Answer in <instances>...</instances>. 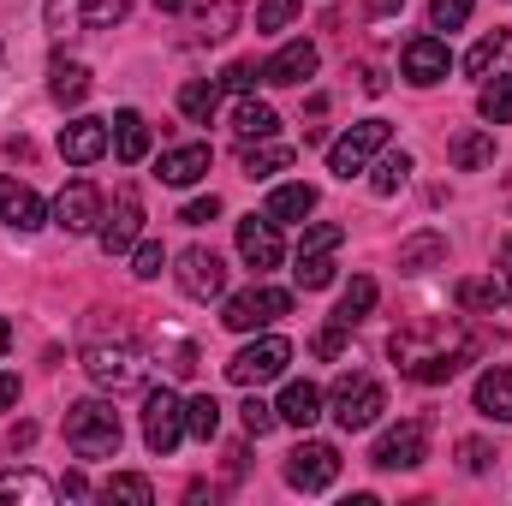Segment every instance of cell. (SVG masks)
Wrapping results in <instances>:
<instances>
[{
	"label": "cell",
	"mask_w": 512,
	"mask_h": 506,
	"mask_svg": "<svg viewBox=\"0 0 512 506\" xmlns=\"http://www.w3.org/2000/svg\"><path fill=\"white\" fill-rule=\"evenodd\" d=\"M387 352H393V364L405 370L411 381H423V387H435V381H453L465 370V358L477 352L471 346V334H459L453 322H411V328H399L393 340H387Z\"/></svg>",
	"instance_id": "cell-1"
},
{
	"label": "cell",
	"mask_w": 512,
	"mask_h": 506,
	"mask_svg": "<svg viewBox=\"0 0 512 506\" xmlns=\"http://www.w3.org/2000/svg\"><path fill=\"white\" fill-rule=\"evenodd\" d=\"M120 441H126V429H120V411L108 399H78L66 411V447L78 459H114Z\"/></svg>",
	"instance_id": "cell-2"
},
{
	"label": "cell",
	"mask_w": 512,
	"mask_h": 506,
	"mask_svg": "<svg viewBox=\"0 0 512 506\" xmlns=\"http://www.w3.org/2000/svg\"><path fill=\"white\" fill-rule=\"evenodd\" d=\"M143 352L131 346V340H90L84 346V376L96 381L102 393H131V387H143Z\"/></svg>",
	"instance_id": "cell-3"
},
{
	"label": "cell",
	"mask_w": 512,
	"mask_h": 506,
	"mask_svg": "<svg viewBox=\"0 0 512 506\" xmlns=\"http://www.w3.org/2000/svg\"><path fill=\"white\" fill-rule=\"evenodd\" d=\"M179 441H185V399L173 387H149L143 393V447L155 459H167Z\"/></svg>",
	"instance_id": "cell-4"
},
{
	"label": "cell",
	"mask_w": 512,
	"mask_h": 506,
	"mask_svg": "<svg viewBox=\"0 0 512 506\" xmlns=\"http://www.w3.org/2000/svg\"><path fill=\"white\" fill-rule=\"evenodd\" d=\"M131 0H48L42 18L54 36H84V30H114Z\"/></svg>",
	"instance_id": "cell-5"
},
{
	"label": "cell",
	"mask_w": 512,
	"mask_h": 506,
	"mask_svg": "<svg viewBox=\"0 0 512 506\" xmlns=\"http://www.w3.org/2000/svg\"><path fill=\"white\" fill-rule=\"evenodd\" d=\"M280 316H292V292H280V286H245V292H233L227 310H221V322H227L233 334H256V328H268V322H280Z\"/></svg>",
	"instance_id": "cell-6"
},
{
	"label": "cell",
	"mask_w": 512,
	"mask_h": 506,
	"mask_svg": "<svg viewBox=\"0 0 512 506\" xmlns=\"http://www.w3.org/2000/svg\"><path fill=\"white\" fill-rule=\"evenodd\" d=\"M387 137H393V126H387V120H358L346 137H334V149H328V173H334V179L364 173V167H370V161L387 149Z\"/></svg>",
	"instance_id": "cell-7"
},
{
	"label": "cell",
	"mask_w": 512,
	"mask_h": 506,
	"mask_svg": "<svg viewBox=\"0 0 512 506\" xmlns=\"http://www.w3.org/2000/svg\"><path fill=\"white\" fill-rule=\"evenodd\" d=\"M334 423L352 435V429H370L376 417L387 411V393H382V381H370V376H340L334 381Z\"/></svg>",
	"instance_id": "cell-8"
},
{
	"label": "cell",
	"mask_w": 512,
	"mask_h": 506,
	"mask_svg": "<svg viewBox=\"0 0 512 506\" xmlns=\"http://www.w3.org/2000/svg\"><path fill=\"white\" fill-rule=\"evenodd\" d=\"M334 477H340V447L304 441V447L286 453V483H292L298 495H322V489H334Z\"/></svg>",
	"instance_id": "cell-9"
},
{
	"label": "cell",
	"mask_w": 512,
	"mask_h": 506,
	"mask_svg": "<svg viewBox=\"0 0 512 506\" xmlns=\"http://www.w3.org/2000/svg\"><path fill=\"white\" fill-rule=\"evenodd\" d=\"M286 364H292V346L280 340V334H256L245 352H233V364H227V376L239 381V387H262V381L286 376Z\"/></svg>",
	"instance_id": "cell-10"
},
{
	"label": "cell",
	"mask_w": 512,
	"mask_h": 506,
	"mask_svg": "<svg viewBox=\"0 0 512 506\" xmlns=\"http://www.w3.org/2000/svg\"><path fill=\"white\" fill-rule=\"evenodd\" d=\"M423 459H429V423H423V417H411V423L387 429L382 441H376V453H370V465H376V471H417Z\"/></svg>",
	"instance_id": "cell-11"
},
{
	"label": "cell",
	"mask_w": 512,
	"mask_h": 506,
	"mask_svg": "<svg viewBox=\"0 0 512 506\" xmlns=\"http://www.w3.org/2000/svg\"><path fill=\"white\" fill-rule=\"evenodd\" d=\"M48 215H54L60 233H96V227H102V191H96L90 179H72V185L54 197Z\"/></svg>",
	"instance_id": "cell-12"
},
{
	"label": "cell",
	"mask_w": 512,
	"mask_h": 506,
	"mask_svg": "<svg viewBox=\"0 0 512 506\" xmlns=\"http://www.w3.org/2000/svg\"><path fill=\"white\" fill-rule=\"evenodd\" d=\"M179 292L185 298H197V304H209V298H221L227 292V268H221V256L203 251V245H191V251H179Z\"/></svg>",
	"instance_id": "cell-13"
},
{
	"label": "cell",
	"mask_w": 512,
	"mask_h": 506,
	"mask_svg": "<svg viewBox=\"0 0 512 506\" xmlns=\"http://www.w3.org/2000/svg\"><path fill=\"white\" fill-rule=\"evenodd\" d=\"M399 72H405V84L429 90V84H441V78L453 72V54H447V42H441V36H411V42H405V54H399Z\"/></svg>",
	"instance_id": "cell-14"
},
{
	"label": "cell",
	"mask_w": 512,
	"mask_h": 506,
	"mask_svg": "<svg viewBox=\"0 0 512 506\" xmlns=\"http://www.w3.org/2000/svg\"><path fill=\"white\" fill-rule=\"evenodd\" d=\"M96 233H102V251H108V256H131L137 233H143V203H137V191H131V185L114 197V215L102 209V227H96Z\"/></svg>",
	"instance_id": "cell-15"
},
{
	"label": "cell",
	"mask_w": 512,
	"mask_h": 506,
	"mask_svg": "<svg viewBox=\"0 0 512 506\" xmlns=\"http://www.w3.org/2000/svg\"><path fill=\"white\" fill-rule=\"evenodd\" d=\"M239 256H245V268H256V274L280 268V256H286L280 227H274L268 215H245V221H239Z\"/></svg>",
	"instance_id": "cell-16"
},
{
	"label": "cell",
	"mask_w": 512,
	"mask_h": 506,
	"mask_svg": "<svg viewBox=\"0 0 512 506\" xmlns=\"http://www.w3.org/2000/svg\"><path fill=\"white\" fill-rule=\"evenodd\" d=\"M459 310H471V316H495V310H512V274L507 268H495V274H471V280H459Z\"/></svg>",
	"instance_id": "cell-17"
},
{
	"label": "cell",
	"mask_w": 512,
	"mask_h": 506,
	"mask_svg": "<svg viewBox=\"0 0 512 506\" xmlns=\"http://www.w3.org/2000/svg\"><path fill=\"white\" fill-rule=\"evenodd\" d=\"M48 221V203L24 185V179H0V227L12 233H36Z\"/></svg>",
	"instance_id": "cell-18"
},
{
	"label": "cell",
	"mask_w": 512,
	"mask_h": 506,
	"mask_svg": "<svg viewBox=\"0 0 512 506\" xmlns=\"http://www.w3.org/2000/svg\"><path fill=\"white\" fill-rule=\"evenodd\" d=\"M108 149H114L108 120H72V126L60 131V155H66L72 167H90V161H102Z\"/></svg>",
	"instance_id": "cell-19"
},
{
	"label": "cell",
	"mask_w": 512,
	"mask_h": 506,
	"mask_svg": "<svg viewBox=\"0 0 512 506\" xmlns=\"http://www.w3.org/2000/svg\"><path fill=\"white\" fill-rule=\"evenodd\" d=\"M465 72H471V78H483V84H495V78H512V30H495V36H483V42L465 54Z\"/></svg>",
	"instance_id": "cell-20"
},
{
	"label": "cell",
	"mask_w": 512,
	"mask_h": 506,
	"mask_svg": "<svg viewBox=\"0 0 512 506\" xmlns=\"http://www.w3.org/2000/svg\"><path fill=\"white\" fill-rule=\"evenodd\" d=\"M316 72V42H286L268 66H262V84H280V90H292V84H304Z\"/></svg>",
	"instance_id": "cell-21"
},
{
	"label": "cell",
	"mask_w": 512,
	"mask_h": 506,
	"mask_svg": "<svg viewBox=\"0 0 512 506\" xmlns=\"http://www.w3.org/2000/svg\"><path fill=\"white\" fill-rule=\"evenodd\" d=\"M203 173H209V143H179V149H167L161 167H155L161 185H197Z\"/></svg>",
	"instance_id": "cell-22"
},
{
	"label": "cell",
	"mask_w": 512,
	"mask_h": 506,
	"mask_svg": "<svg viewBox=\"0 0 512 506\" xmlns=\"http://www.w3.org/2000/svg\"><path fill=\"white\" fill-rule=\"evenodd\" d=\"M108 131H114V155H120L126 167H137V161L149 155V120H143L137 108H120V114L108 120Z\"/></svg>",
	"instance_id": "cell-23"
},
{
	"label": "cell",
	"mask_w": 512,
	"mask_h": 506,
	"mask_svg": "<svg viewBox=\"0 0 512 506\" xmlns=\"http://www.w3.org/2000/svg\"><path fill=\"white\" fill-rule=\"evenodd\" d=\"M316 209V185H274V197H268V221L274 227H304V215Z\"/></svg>",
	"instance_id": "cell-24"
},
{
	"label": "cell",
	"mask_w": 512,
	"mask_h": 506,
	"mask_svg": "<svg viewBox=\"0 0 512 506\" xmlns=\"http://www.w3.org/2000/svg\"><path fill=\"white\" fill-rule=\"evenodd\" d=\"M280 423H292V429H310L316 417H322V387L316 381H286V393H280Z\"/></svg>",
	"instance_id": "cell-25"
},
{
	"label": "cell",
	"mask_w": 512,
	"mask_h": 506,
	"mask_svg": "<svg viewBox=\"0 0 512 506\" xmlns=\"http://www.w3.org/2000/svg\"><path fill=\"white\" fill-rule=\"evenodd\" d=\"M471 399H477V411H483V417L512 423V370H501V364H495V370H483Z\"/></svg>",
	"instance_id": "cell-26"
},
{
	"label": "cell",
	"mask_w": 512,
	"mask_h": 506,
	"mask_svg": "<svg viewBox=\"0 0 512 506\" xmlns=\"http://www.w3.org/2000/svg\"><path fill=\"white\" fill-rule=\"evenodd\" d=\"M54 483L36 471H0V506H48Z\"/></svg>",
	"instance_id": "cell-27"
},
{
	"label": "cell",
	"mask_w": 512,
	"mask_h": 506,
	"mask_svg": "<svg viewBox=\"0 0 512 506\" xmlns=\"http://www.w3.org/2000/svg\"><path fill=\"white\" fill-rule=\"evenodd\" d=\"M48 96H54L60 108H78V102L90 96V66H78V60H54V66H48Z\"/></svg>",
	"instance_id": "cell-28"
},
{
	"label": "cell",
	"mask_w": 512,
	"mask_h": 506,
	"mask_svg": "<svg viewBox=\"0 0 512 506\" xmlns=\"http://www.w3.org/2000/svg\"><path fill=\"white\" fill-rule=\"evenodd\" d=\"M447 262V239L441 233H411L405 245H399V274H429V268H441Z\"/></svg>",
	"instance_id": "cell-29"
},
{
	"label": "cell",
	"mask_w": 512,
	"mask_h": 506,
	"mask_svg": "<svg viewBox=\"0 0 512 506\" xmlns=\"http://www.w3.org/2000/svg\"><path fill=\"white\" fill-rule=\"evenodd\" d=\"M447 161H453L459 173L489 167V161H495V131H459V137L447 143Z\"/></svg>",
	"instance_id": "cell-30"
},
{
	"label": "cell",
	"mask_w": 512,
	"mask_h": 506,
	"mask_svg": "<svg viewBox=\"0 0 512 506\" xmlns=\"http://www.w3.org/2000/svg\"><path fill=\"white\" fill-rule=\"evenodd\" d=\"M370 310H376V280H370V274H358V280L340 292V304H334V316H328V322H340V328H358Z\"/></svg>",
	"instance_id": "cell-31"
},
{
	"label": "cell",
	"mask_w": 512,
	"mask_h": 506,
	"mask_svg": "<svg viewBox=\"0 0 512 506\" xmlns=\"http://www.w3.org/2000/svg\"><path fill=\"white\" fill-rule=\"evenodd\" d=\"M233 131H239L245 143H262V137H274V131H280V114H274L268 102H256V96H245V102L233 108Z\"/></svg>",
	"instance_id": "cell-32"
},
{
	"label": "cell",
	"mask_w": 512,
	"mask_h": 506,
	"mask_svg": "<svg viewBox=\"0 0 512 506\" xmlns=\"http://www.w3.org/2000/svg\"><path fill=\"white\" fill-rule=\"evenodd\" d=\"M221 108V84L215 78H191L185 90H179V114L185 120H197V126H209V114Z\"/></svg>",
	"instance_id": "cell-33"
},
{
	"label": "cell",
	"mask_w": 512,
	"mask_h": 506,
	"mask_svg": "<svg viewBox=\"0 0 512 506\" xmlns=\"http://www.w3.org/2000/svg\"><path fill=\"white\" fill-rule=\"evenodd\" d=\"M405 179H411V155H405V149H382L376 167H370V191H376V197H393Z\"/></svg>",
	"instance_id": "cell-34"
},
{
	"label": "cell",
	"mask_w": 512,
	"mask_h": 506,
	"mask_svg": "<svg viewBox=\"0 0 512 506\" xmlns=\"http://www.w3.org/2000/svg\"><path fill=\"white\" fill-rule=\"evenodd\" d=\"M215 429H221V399H215V393H197V399H185V435H197V441H215Z\"/></svg>",
	"instance_id": "cell-35"
},
{
	"label": "cell",
	"mask_w": 512,
	"mask_h": 506,
	"mask_svg": "<svg viewBox=\"0 0 512 506\" xmlns=\"http://www.w3.org/2000/svg\"><path fill=\"white\" fill-rule=\"evenodd\" d=\"M280 167H292V149L286 143H251L245 149V179H268V173H280Z\"/></svg>",
	"instance_id": "cell-36"
},
{
	"label": "cell",
	"mask_w": 512,
	"mask_h": 506,
	"mask_svg": "<svg viewBox=\"0 0 512 506\" xmlns=\"http://www.w3.org/2000/svg\"><path fill=\"white\" fill-rule=\"evenodd\" d=\"M477 114H483L489 126H507V120H512V78L483 84V96H477Z\"/></svg>",
	"instance_id": "cell-37"
},
{
	"label": "cell",
	"mask_w": 512,
	"mask_h": 506,
	"mask_svg": "<svg viewBox=\"0 0 512 506\" xmlns=\"http://www.w3.org/2000/svg\"><path fill=\"white\" fill-rule=\"evenodd\" d=\"M340 239H346V233H340L334 221H310V227L298 233V256H328V251H340Z\"/></svg>",
	"instance_id": "cell-38"
},
{
	"label": "cell",
	"mask_w": 512,
	"mask_h": 506,
	"mask_svg": "<svg viewBox=\"0 0 512 506\" xmlns=\"http://www.w3.org/2000/svg\"><path fill=\"white\" fill-rule=\"evenodd\" d=\"M102 501H137V506H149V501H155V489H149V477H126V471H120V477H108V483H102Z\"/></svg>",
	"instance_id": "cell-39"
},
{
	"label": "cell",
	"mask_w": 512,
	"mask_h": 506,
	"mask_svg": "<svg viewBox=\"0 0 512 506\" xmlns=\"http://www.w3.org/2000/svg\"><path fill=\"white\" fill-rule=\"evenodd\" d=\"M292 280H298L304 292H322V286H334V262H328V256H298Z\"/></svg>",
	"instance_id": "cell-40"
},
{
	"label": "cell",
	"mask_w": 512,
	"mask_h": 506,
	"mask_svg": "<svg viewBox=\"0 0 512 506\" xmlns=\"http://www.w3.org/2000/svg\"><path fill=\"white\" fill-rule=\"evenodd\" d=\"M161 268H167V251H161L155 239L131 245V274H137V280H161Z\"/></svg>",
	"instance_id": "cell-41"
},
{
	"label": "cell",
	"mask_w": 512,
	"mask_h": 506,
	"mask_svg": "<svg viewBox=\"0 0 512 506\" xmlns=\"http://www.w3.org/2000/svg\"><path fill=\"white\" fill-rule=\"evenodd\" d=\"M197 12H203V36H209V42L233 36V0H203Z\"/></svg>",
	"instance_id": "cell-42"
},
{
	"label": "cell",
	"mask_w": 512,
	"mask_h": 506,
	"mask_svg": "<svg viewBox=\"0 0 512 506\" xmlns=\"http://www.w3.org/2000/svg\"><path fill=\"white\" fill-rule=\"evenodd\" d=\"M477 0H429V30H459Z\"/></svg>",
	"instance_id": "cell-43"
},
{
	"label": "cell",
	"mask_w": 512,
	"mask_h": 506,
	"mask_svg": "<svg viewBox=\"0 0 512 506\" xmlns=\"http://www.w3.org/2000/svg\"><path fill=\"white\" fill-rule=\"evenodd\" d=\"M239 417H245V435H256V441H262V435H268V429H274V423H280V411H274V405H268V399H245V405H239Z\"/></svg>",
	"instance_id": "cell-44"
},
{
	"label": "cell",
	"mask_w": 512,
	"mask_h": 506,
	"mask_svg": "<svg viewBox=\"0 0 512 506\" xmlns=\"http://www.w3.org/2000/svg\"><path fill=\"white\" fill-rule=\"evenodd\" d=\"M298 18V0H262L256 6V30H286Z\"/></svg>",
	"instance_id": "cell-45"
},
{
	"label": "cell",
	"mask_w": 512,
	"mask_h": 506,
	"mask_svg": "<svg viewBox=\"0 0 512 506\" xmlns=\"http://www.w3.org/2000/svg\"><path fill=\"white\" fill-rule=\"evenodd\" d=\"M256 78H262V66H256V60H233V66L221 72V90H239V96H251Z\"/></svg>",
	"instance_id": "cell-46"
},
{
	"label": "cell",
	"mask_w": 512,
	"mask_h": 506,
	"mask_svg": "<svg viewBox=\"0 0 512 506\" xmlns=\"http://www.w3.org/2000/svg\"><path fill=\"white\" fill-rule=\"evenodd\" d=\"M459 465H465L471 477H483V471L495 465V447H489V441H459Z\"/></svg>",
	"instance_id": "cell-47"
},
{
	"label": "cell",
	"mask_w": 512,
	"mask_h": 506,
	"mask_svg": "<svg viewBox=\"0 0 512 506\" xmlns=\"http://www.w3.org/2000/svg\"><path fill=\"white\" fill-rule=\"evenodd\" d=\"M215 215H221V197H197V203H185V209H179V221H185V227H203V221H215Z\"/></svg>",
	"instance_id": "cell-48"
},
{
	"label": "cell",
	"mask_w": 512,
	"mask_h": 506,
	"mask_svg": "<svg viewBox=\"0 0 512 506\" xmlns=\"http://www.w3.org/2000/svg\"><path fill=\"white\" fill-rule=\"evenodd\" d=\"M346 334H352V328H340V322H328V328L316 334V358H340V352H346Z\"/></svg>",
	"instance_id": "cell-49"
},
{
	"label": "cell",
	"mask_w": 512,
	"mask_h": 506,
	"mask_svg": "<svg viewBox=\"0 0 512 506\" xmlns=\"http://www.w3.org/2000/svg\"><path fill=\"white\" fill-rule=\"evenodd\" d=\"M6 405H18V376L0 370V411H6Z\"/></svg>",
	"instance_id": "cell-50"
},
{
	"label": "cell",
	"mask_w": 512,
	"mask_h": 506,
	"mask_svg": "<svg viewBox=\"0 0 512 506\" xmlns=\"http://www.w3.org/2000/svg\"><path fill=\"white\" fill-rule=\"evenodd\" d=\"M60 495H72V501H84V495H90V483H84V477H66V483H60Z\"/></svg>",
	"instance_id": "cell-51"
},
{
	"label": "cell",
	"mask_w": 512,
	"mask_h": 506,
	"mask_svg": "<svg viewBox=\"0 0 512 506\" xmlns=\"http://www.w3.org/2000/svg\"><path fill=\"white\" fill-rule=\"evenodd\" d=\"M405 0H370V18H387V12H399Z\"/></svg>",
	"instance_id": "cell-52"
},
{
	"label": "cell",
	"mask_w": 512,
	"mask_h": 506,
	"mask_svg": "<svg viewBox=\"0 0 512 506\" xmlns=\"http://www.w3.org/2000/svg\"><path fill=\"white\" fill-rule=\"evenodd\" d=\"M495 268H507V274H512V233L501 239V262H495Z\"/></svg>",
	"instance_id": "cell-53"
},
{
	"label": "cell",
	"mask_w": 512,
	"mask_h": 506,
	"mask_svg": "<svg viewBox=\"0 0 512 506\" xmlns=\"http://www.w3.org/2000/svg\"><path fill=\"white\" fill-rule=\"evenodd\" d=\"M6 346H12V322L0 316V352H6Z\"/></svg>",
	"instance_id": "cell-54"
},
{
	"label": "cell",
	"mask_w": 512,
	"mask_h": 506,
	"mask_svg": "<svg viewBox=\"0 0 512 506\" xmlns=\"http://www.w3.org/2000/svg\"><path fill=\"white\" fill-rule=\"evenodd\" d=\"M155 6H161V12H185L191 0H155Z\"/></svg>",
	"instance_id": "cell-55"
},
{
	"label": "cell",
	"mask_w": 512,
	"mask_h": 506,
	"mask_svg": "<svg viewBox=\"0 0 512 506\" xmlns=\"http://www.w3.org/2000/svg\"><path fill=\"white\" fill-rule=\"evenodd\" d=\"M0 60H6V54H0Z\"/></svg>",
	"instance_id": "cell-56"
}]
</instances>
